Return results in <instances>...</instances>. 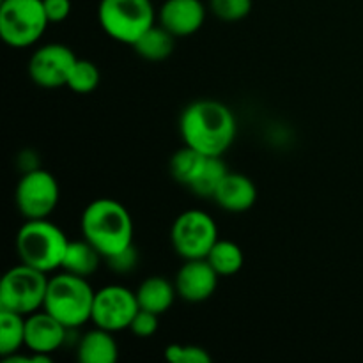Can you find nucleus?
Returning a JSON list of instances; mask_svg holds the SVG:
<instances>
[{"instance_id": "nucleus-1", "label": "nucleus", "mask_w": 363, "mask_h": 363, "mask_svg": "<svg viewBox=\"0 0 363 363\" xmlns=\"http://www.w3.org/2000/svg\"><path fill=\"white\" fill-rule=\"evenodd\" d=\"M238 123L233 110L216 99H197L179 117L183 144L206 156H223L236 140Z\"/></svg>"}, {"instance_id": "nucleus-2", "label": "nucleus", "mask_w": 363, "mask_h": 363, "mask_svg": "<svg viewBox=\"0 0 363 363\" xmlns=\"http://www.w3.org/2000/svg\"><path fill=\"white\" fill-rule=\"evenodd\" d=\"M82 238L101 257L108 259L133 245V218L126 206L113 199H96L84 209L80 218Z\"/></svg>"}, {"instance_id": "nucleus-3", "label": "nucleus", "mask_w": 363, "mask_h": 363, "mask_svg": "<svg viewBox=\"0 0 363 363\" xmlns=\"http://www.w3.org/2000/svg\"><path fill=\"white\" fill-rule=\"evenodd\" d=\"M96 291L84 277L60 272L48 280L43 308L66 328L78 330L91 321Z\"/></svg>"}, {"instance_id": "nucleus-4", "label": "nucleus", "mask_w": 363, "mask_h": 363, "mask_svg": "<svg viewBox=\"0 0 363 363\" xmlns=\"http://www.w3.org/2000/svg\"><path fill=\"white\" fill-rule=\"evenodd\" d=\"M69 240L64 230L48 218L27 220L16 234L18 257L39 272L60 269Z\"/></svg>"}, {"instance_id": "nucleus-5", "label": "nucleus", "mask_w": 363, "mask_h": 363, "mask_svg": "<svg viewBox=\"0 0 363 363\" xmlns=\"http://www.w3.org/2000/svg\"><path fill=\"white\" fill-rule=\"evenodd\" d=\"M98 21L110 39L133 46L156 23V11L151 0H99Z\"/></svg>"}, {"instance_id": "nucleus-6", "label": "nucleus", "mask_w": 363, "mask_h": 363, "mask_svg": "<svg viewBox=\"0 0 363 363\" xmlns=\"http://www.w3.org/2000/svg\"><path fill=\"white\" fill-rule=\"evenodd\" d=\"M48 25L43 0H2L0 4V35L11 48L35 45Z\"/></svg>"}, {"instance_id": "nucleus-7", "label": "nucleus", "mask_w": 363, "mask_h": 363, "mask_svg": "<svg viewBox=\"0 0 363 363\" xmlns=\"http://www.w3.org/2000/svg\"><path fill=\"white\" fill-rule=\"evenodd\" d=\"M48 273L39 272L27 264H18L4 275L0 282V308L28 315L43 308L46 289H48Z\"/></svg>"}, {"instance_id": "nucleus-8", "label": "nucleus", "mask_w": 363, "mask_h": 363, "mask_svg": "<svg viewBox=\"0 0 363 363\" xmlns=\"http://www.w3.org/2000/svg\"><path fill=\"white\" fill-rule=\"evenodd\" d=\"M218 240L216 222L201 209L183 211L170 227V243L183 261L206 259Z\"/></svg>"}, {"instance_id": "nucleus-9", "label": "nucleus", "mask_w": 363, "mask_h": 363, "mask_svg": "<svg viewBox=\"0 0 363 363\" xmlns=\"http://www.w3.org/2000/svg\"><path fill=\"white\" fill-rule=\"evenodd\" d=\"M60 188L55 176L45 169H32L18 181L14 201L25 220L48 218L59 206Z\"/></svg>"}, {"instance_id": "nucleus-10", "label": "nucleus", "mask_w": 363, "mask_h": 363, "mask_svg": "<svg viewBox=\"0 0 363 363\" xmlns=\"http://www.w3.org/2000/svg\"><path fill=\"white\" fill-rule=\"evenodd\" d=\"M137 294L124 286H105L94 294L91 321L98 328L108 332H123L130 328L135 314L138 312Z\"/></svg>"}, {"instance_id": "nucleus-11", "label": "nucleus", "mask_w": 363, "mask_h": 363, "mask_svg": "<svg viewBox=\"0 0 363 363\" xmlns=\"http://www.w3.org/2000/svg\"><path fill=\"white\" fill-rule=\"evenodd\" d=\"M78 57L60 43H48L35 50L28 60V77L43 89L66 87Z\"/></svg>"}, {"instance_id": "nucleus-12", "label": "nucleus", "mask_w": 363, "mask_h": 363, "mask_svg": "<svg viewBox=\"0 0 363 363\" xmlns=\"http://www.w3.org/2000/svg\"><path fill=\"white\" fill-rule=\"evenodd\" d=\"M220 275L213 269L208 259L184 261L174 279L177 296L188 303H201L209 300L218 287Z\"/></svg>"}, {"instance_id": "nucleus-13", "label": "nucleus", "mask_w": 363, "mask_h": 363, "mask_svg": "<svg viewBox=\"0 0 363 363\" xmlns=\"http://www.w3.org/2000/svg\"><path fill=\"white\" fill-rule=\"evenodd\" d=\"M69 330L45 308H39L25 315V347L30 353L52 354L66 344Z\"/></svg>"}, {"instance_id": "nucleus-14", "label": "nucleus", "mask_w": 363, "mask_h": 363, "mask_svg": "<svg viewBox=\"0 0 363 363\" xmlns=\"http://www.w3.org/2000/svg\"><path fill=\"white\" fill-rule=\"evenodd\" d=\"M206 6L201 0H165L158 11V23L176 38H188L202 28Z\"/></svg>"}, {"instance_id": "nucleus-15", "label": "nucleus", "mask_w": 363, "mask_h": 363, "mask_svg": "<svg viewBox=\"0 0 363 363\" xmlns=\"http://www.w3.org/2000/svg\"><path fill=\"white\" fill-rule=\"evenodd\" d=\"M213 201L229 213H245L257 201V186L245 174L229 172L216 188Z\"/></svg>"}, {"instance_id": "nucleus-16", "label": "nucleus", "mask_w": 363, "mask_h": 363, "mask_svg": "<svg viewBox=\"0 0 363 363\" xmlns=\"http://www.w3.org/2000/svg\"><path fill=\"white\" fill-rule=\"evenodd\" d=\"M77 358L82 363H116L119 346L112 332L94 326L78 339Z\"/></svg>"}, {"instance_id": "nucleus-17", "label": "nucleus", "mask_w": 363, "mask_h": 363, "mask_svg": "<svg viewBox=\"0 0 363 363\" xmlns=\"http://www.w3.org/2000/svg\"><path fill=\"white\" fill-rule=\"evenodd\" d=\"M135 294H137L138 307L144 308V311L155 312L158 315L165 314L177 298V291L174 282H170L169 279L160 275L147 277L138 286Z\"/></svg>"}, {"instance_id": "nucleus-18", "label": "nucleus", "mask_w": 363, "mask_h": 363, "mask_svg": "<svg viewBox=\"0 0 363 363\" xmlns=\"http://www.w3.org/2000/svg\"><path fill=\"white\" fill-rule=\"evenodd\" d=\"M101 259V254L87 240L69 241L60 269L87 279L99 268Z\"/></svg>"}, {"instance_id": "nucleus-19", "label": "nucleus", "mask_w": 363, "mask_h": 363, "mask_svg": "<svg viewBox=\"0 0 363 363\" xmlns=\"http://www.w3.org/2000/svg\"><path fill=\"white\" fill-rule=\"evenodd\" d=\"M174 45H176V35L170 34L160 23H155L138 38L133 48L137 52V55H140L142 59L158 62V60H165L167 57L172 55Z\"/></svg>"}, {"instance_id": "nucleus-20", "label": "nucleus", "mask_w": 363, "mask_h": 363, "mask_svg": "<svg viewBox=\"0 0 363 363\" xmlns=\"http://www.w3.org/2000/svg\"><path fill=\"white\" fill-rule=\"evenodd\" d=\"M208 158L209 156L202 155V152L195 151V149L188 147V145H183L170 158V176L179 184L190 188L197 181V177L201 176L202 170H204Z\"/></svg>"}, {"instance_id": "nucleus-21", "label": "nucleus", "mask_w": 363, "mask_h": 363, "mask_svg": "<svg viewBox=\"0 0 363 363\" xmlns=\"http://www.w3.org/2000/svg\"><path fill=\"white\" fill-rule=\"evenodd\" d=\"M25 346V315L0 308V358L21 351Z\"/></svg>"}, {"instance_id": "nucleus-22", "label": "nucleus", "mask_w": 363, "mask_h": 363, "mask_svg": "<svg viewBox=\"0 0 363 363\" xmlns=\"http://www.w3.org/2000/svg\"><path fill=\"white\" fill-rule=\"evenodd\" d=\"M208 262L220 277H233L243 268L245 255L238 243L229 240H218L208 254Z\"/></svg>"}, {"instance_id": "nucleus-23", "label": "nucleus", "mask_w": 363, "mask_h": 363, "mask_svg": "<svg viewBox=\"0 0 363 363\" xmlns=\"http://www.w3.org/2000/svg\"><path fill=\"white\" fill-rule=\"evenodd\" d=\"M227 174H229V169L223 162V156H209L202 174L188 190H191L202 199H213L216 188L220 186V183H222Z\"/></svg>"}, {"instance_id": "nucleus-24", "label": "nucleus", "mask_w": 363, "mask_h": 363, "mask_svg": "<svg viewBox=\"0 0 363 363\" xmlns=\"http://www.w3.org/2000/svg\"><path fill=\"white\" fill-rule=\"evenodd\" d=\"M99 80H101V73H99L98 66L91 60L78 59L73 71H71L66 87H69L77 94H89L98 87Z\"/></svg>"}, {"instance_id": "nucleus-25", "label": "nucleus", "mask_w": 363, "mask_h": 363, "mask_svg": "<svg viewBox=\"0 0 363 363\" xmlns=\"http://www.w3.org/2000/svg\"><path fill=\"white\" fill-rule=\"evenodd\" d=\"M209 9L218 20L234 23L250 14L252 0H209Z\"/></svg>"}, {"instance_id": "nucleus-26", "label": "nucleus", "mask_w": 363, "mask_h": 363, "mask_svg": "<svg viewBox=\"0 0 363 363\" xmlns=\"http://www.w3.org/2000/svg\"><path fill=\"white\" fill-rule=\"evenodd\" d=\"M165 358L172 363H209L211 354L194 344H170L165 347Z\"/></svg>"}, {"instance_id": "nucleus-27", "label": "nucleus", "mask_w": 363, "mask_h": 363, "mask_svg": "<svg viewBox=\"0 0 363 363\" xmlns=\"http://www.w3.org/2000/svg\"><path fill=\"white\" fill-rule=\"evenodd\" d=\"M160 315L155 312L144 311V308H138V312L135 314L133 321L130 325V332L133 333L138 339H149V337L155 335L160 328Z\"/></svg>"}, {"instance_id": "nucleus-28", "label": "nucleus", "mask_w": 363, "mask_h": 363, "mask_svg": "<svg viewBox=\"0 0 363 363\" xmlns=\"http://www.w3.org/2000/svg\"><path fill=\"white\" fill-rule=\"evenodd\" d=\"M137 261H138V254H137V250H135L133 245H131L130 248H126V250L119 252L117 255H113V257L106 259L110 269H113L116 273L133 272L135 266H137Z\"/></svg>"}, {"instance_id": "nucleus-29", "label": "nucleus", "mask_w": 363, "mask_h": 363, "mask_svg": "<svg viewBox=\"0 0 363 363\" xmlns=\"http://www.w3.org/2000/svg\"><path fill=\"white\" fill-rule=\"evenodd\" d=\"M46 18L50 23H62L71 14V0H43Z\"/></svg>"}]
</instances>
